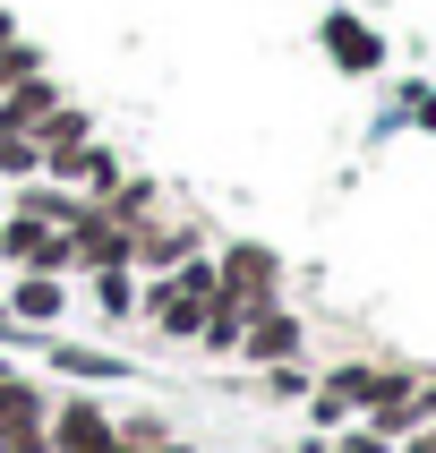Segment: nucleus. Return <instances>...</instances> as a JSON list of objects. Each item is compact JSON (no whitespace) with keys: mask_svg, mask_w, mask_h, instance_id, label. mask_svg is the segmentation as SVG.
Returning <instances> with one entry per match:
<instances>
[{"mask_svg":"<svg viewBox=\"0 0 436 453\" xmlns=\"http://www.w3.org/2000/svg\"><path fill=\"white\" fill-rule=\"evenodd\" d=\"M214 291H223V274H214V257H180L172 274H154L146 291H137V317H146L163 342H197V326H205V308H214Z\"/></svg>","mask_w":436,"mask_h":453,"instance_id":"f257e3e1","label":"nucleus"},{"mask_svg":"<svg viewBox=\"0 0 436 453\" xmlns=\"http://www.w3.org/2000/svg\"><path fill=\"white\" fill-rule=\"evenodd\" d=\"M26 137L43 146V180H51V188H69V180H77V163H86V146H95V111L60 103V111H51V120H34Z\"/></svg>","mask_w":436,"mask_h":453,"instance_id":"f03ea898","label":"nucleus"},{"mask_svg":"<svg viewBox=\"0 0 436 453\" xmlns=\"http://www.w3.org/2000/svg\"><path fill=\"white\" fill-rule=\"evenodd\" d=\"M214 274H223V291H240V308H274V291H282V257L265 249V240H231L223 257H214Z\"/></svg>","mask_w":436,"mask_h":453,"instance_id":"7ed1b4c3","label":"nucleus"},{"mask_svg":"<svg viewBox=\"0 0 436 453\" xmlns=\"http://www.w3.org/2000/svg\"><path fill=\"white\" fill-rule=\"evenodd\" d=\"M43 436H51V453H111V403L69 394V403L43 411Z\"/></svg>","mask_w":436,"mask_h":453,"instance_id":"20e7f679","label":"nucleus"},{"mask_svg":"<svg viewBox=\"0 0 436 453\" xmlns=\"http://www.w3.org/2000/svg\"><path fill=\"white\" fill-rule=\"evenodd\" d=\"M359 419H368V436H385V445H402L410 428H428V419H419V377H410V368H385Z\"/></svg>","mask_w":436,"mask_h":453,"instance_id":"39448f33","label":"nucleus"},{"mask_svg":"<svg viewBox=\"0 0 436 453\" xmlns=\"http://www.w3.org/2000/svg\"><path fill=\"white\" fill-rule=\"evenodd\" d=\"M317 43L333 51V69H351V77H377L385 69V35L368 18H351V9H325V18H317Z\"/></svg>","mask_w":436,"mask_h":453,"instance_id":"423d86ee","label":"nucleus"},{"mask_svg":"<svg viewBox=\"0 0 436 453\" xmlns=\"http://www.w3.org/2000/svg\"><path fill=\"white\" fill-rule=\"evenodd\" d=\"M300 317H291V308H256L249 326H240V351L231 359H249V368H282V359H300Z\"/></svg>","mask_w":436,"mask_h":453,"instance_id":"0eeeda50","label":"nucleus"},{"mask_svg":"<svg viewBox=\"0 0 436 453\" xmlns=\"http://www.w3.org/2000/svg\"><path fill=\"white\" fill-rule=\"evenodd\" d=\"M0 308H9V326H60L69 282H60V274H18L9 291H0Z\"/></svg>","mask_w":436,"mask_h":453,"instance_id":"6e6552de","label":"nucleus"},{"mask_svg":"<svg viewBox=\"0 0 436 453\" xmlns=\"http://www.w3.org/2000/svg\"><path fill=\"white\" fill-rule=\"evenodd\" d=\"M60 103H69V95H60V77L34 69V77H18V86L0 95V128H34V120H51Z\"/></svg>","mask_w":436,"mask_h":453,"instance_id":"1a4fd4ad","label":"nucleus"},{"mask_svg":"<svg viewBox=\"0 0 436 453\" xmlns=\"http://www.w3.org/2000/svg\"><path fill=\"white\" fill-rule=\"evenodd\" d=\"M43 411L51 394L34 377H18V368H0V436H26V428H43Z\"/></svg>","mask_w":436,"mask_h":453,"instance_id":"9d476101","label":"nucleus"},{"mask_svg":"<svg viewBox=\"0 0 436 453\" xmlns=\"http://www.w3.org/2000/svg\"><path fill=\"white\" fill-rule=\"evenodd\" d=\"M43 359L60 368V377H77V385H120V377H128V359H111V351H77V342H43Z\"/></svg>","mask_w":436,"mask_h":453,"instance_id":"9b49d317","label":"nucleus"},{"mask_svg":"<svg viewBox=\"0 0 436 453\" xmlns=\"http://www.w3.org/2000/svg\"><path fill=\"white\" fill-rule=\"evenodd\" d=\"M240 326H249V308H240V291H214V308H205V326H197V351L231 359V351H240Z\"/></svg>","mask_w":436,"mask_h":453,"instance_id":"f8f14e48","label":"nucleus"},{"mask_svg":"<svg viewBox=\"0 0 436 453\" xmlns=\"http://www.w3.org/2000/svg\"><path fill=\"white\" fill-rule=\"evenodd\" d=\"M95 205H103V214H111V223H120V231H137V223H154V214H163V188L128 172L120 188H111V197H95Z\"/></svg>","mask_w":436,"mask_h":453,"instance_id":"ddd939ff","label":"nucleus"},{"mask_svg":"<svg viewBox=\"0 0 436 453\" xmlns=\"http://www.w3.org/2000/svg\"><path fill=\"white\" fill-rule=\"evenodd\" d=\"M120 180H128V163H120V154H111V146L95 137V146H86V163H77V180H69V188H77V197H111Z\"/></svg>","mask_w":436,"mask_h":453,"instance_id":"4468645a","label":"nucleus"},{"mask_svg":"<svg viewBox=\"0 0 436 453\" xmlns=\"http://www.w3.org/2000/svg\"><path fill=\"white\" fill-rule=\"evenodd\" d=\"M377 377H385V368H368V359H351V368H325V377H317V394H333L342 411H368V394H377Z\"/></svg>","mask_w":436,"mask_h":453,"instance_id":"2eb2a0df","label":"nucleus"},{"mask_svg":"<svg viewBox=\"0 0 436 453\" xmlns=\"http://www.w3.org/2000/svg\"><path fill=\"white\" fill-rule=\"evenodd\" d=\"M86 291H95V308H103V317H137V265H103Z\"/></svg>","mask_w":436,"mask_h":453,"instance_id":"dca6fc26","label":"nucleus"},{"mask_svg":"<svg viewBox=\"0 0 436 453\" xmlns=\"http://www.w3.org/2000/svg\"><path fill=\"white\" fill-rule=\"evenodd\" d=\"M0 180H43V146L26 128H0Z\"/></svg>","mask_w":436,"mask_h":453,"instance_id":"f3484780","label":"nucleus"},{"mask_svg":"<svg viewBox=\"0 0 436 453\" xmlns=\"http://www.w3.org/2000/svg\"><path fill=\"white\" fill-rule=\"evenodd\" d=\"M111 445H172V419H154V411H111Z\"/></svg>","mask_w":436,"mask_h":453,"instance_id":"a211bd4d","label":"nucleus"},{"mask_svg":"<svg viewBox=\"0 0 436 453\" xmlns=\"http://www.w3.org/2000/svg\"><path fill=\"white\" fill-rule=\"evenodd\" d=\"M308 385H317V377H308L300 359H282V368H265V394H282V403H308Z\"/></svg>","mask_w":436,"mask_h":453,"instance_id":"6ab92c4d","label":"nucleus"},{"mask_svg":"<svg viewBox=\"0 0 436 453\" xmlns=\"http://www.w3.org/2000/svg\"><path fill=\"white\" fill-rule=\"evenodd\" d=\"M308 419H317V428H342V419H351V411L333 403V394H317V385H308Z\"/></svg>","mask_w":436,"mask_h":453,"instance_id":"aec40b11","label":"nucleus"},{"mask_svg":"<svg viewBox=\"0 0 436 453\" xmlns=\"http://www.w3.org/2000/svg\"><path fill=\"white\" fill-rule=\"evenodd\" d=\"M0 453H51V436H43V428H26V436H0Z\"/></svg>","mask_w":436,"mask_h":453,"instance_id":"412c9836","label":"nucleus"},{"mask_svg":"<svg viewBox=\"0 0 436 453\" xmlns=\"http://www.w3.org/2000/svg\"><path fill=\"white\" fill-rule=\"evenodd\" d=\"M394 453H436V419H428V428H410V436H402Z\"/></svg>","mask_w":436,"mask_h":453,"instance_id":"4be33fe9","label":"nucleus"},{"mask_svg":"<svg viewBox=\"0 0 436 453\" xmlns=\"http://www.w3.org/2000/svg\"><path fill=\"white\" fill-rule=\"evenodd\" d=\"M342 453H394V445H385V436H368V428H359V436H342Z\"/></svg>","mask_w":436,"mask_h":453,"instance_id":"5701e85b","label":"nucleus"},{"mask_svg":"<svg viewBox=\"0 0 436 453\" xmlns=\"http://www.w3.org/2000/svg\"><path fill=\"white\" fill-rule=\"evenodd\" d=\"M419 419H436V385H419Z\"/></svg>","mask_w":436,"mask_h":453,"instance_id":"b1692460","label":"nucleus"},{"mask_svg":"<svg viewBox=\"0 0 436 453\" xmlns=\"http://www.w3.org/2000/svg\"><path fill=\"white\" fill-rule=\"evenodd\" d=\"M0 43H18V18H9V9H0Z\"/></svg>","mask_w":436,"mask_h":453,"instance_id":"393cba45","label":"nucleus"},{"mask_svg":"<svg viewBox=\"0 0 436 453\" xmlns=\"http://www.w3.org/2000/svg\"><path fill=\"white\" fill-rule=\"evenodd\" d=\"M0 326H9V308H0Z\"/></svg>","mask_w":436,"mask_h":453,"instance_id":"a878e982","label":"nucleus"}]
</instances>
